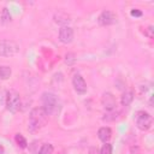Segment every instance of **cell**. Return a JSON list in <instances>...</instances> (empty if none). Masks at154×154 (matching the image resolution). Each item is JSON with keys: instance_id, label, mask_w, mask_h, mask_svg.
<instances>
[{"instance_id": "cell-1", "label": "cell", "mask_w": 154, "mask_h": 154, "mask_svg": "<svg viewBox=\"0 0 154 154\" xmlns=\"http://www.w3.org/2000/svg\"><path fill=\"white\" fill-rule=\"evenodd\" d=\"M42 109L45 111V113L47 116H54L57 113H59L60 111V101L58 99V96L53 93H43L42 97Z\"/></svg>"}, {"instance_id": "cell-2", "label": "cell", "mask_w": 154, "mask_h": 154, "mask_svg": "<svg viewBox=\"0 0 154 154\" xmlns=\"http://www.w3.org/2000/svg\"><path fill=\"white\" fill-rule=\"evenodd\" d=\"M47 114L45 113V111L41 108H34L31 112H30V116H29V131L31 132H35L37 130H40L41 128L45 126L46 122H47Z\"/></svg>"}, {"instance_id": "cell-3", "label": "cell", "mask_w": 154, "mask_h": 154, "mask_svg": "<svg viewBox=\"0 0 154 154\" xmlns=\"http://www.w3.org/2000/svg\"><path fill=\"white\" fill-rule=\"evenodd\" d=\"M19 52V46L12 40L0 41V57H13Z\"/></svg>"}, {"instance_id": "cell-4", "label": "cell", "mask_w": 154, "mask_h": 154, "mask_svg": "<svg viewBox=\"0 0 154 154\" xmlns=\"http://www.w3.org/2000/svg\"><path fill=\"white\" fill-rule=\"evenodd\" d=\"M7 111L16 113L20 108V96L16 90H8L6 93V101H5Z\"/></svg>"}, {"instance_id": "cell-5", "label": "cell", "mask_w": 154, "mask_h": 154, "mask_svg": "<svg viewBox=\"0 0 154 154\" xmlns=\"http://www.w3.org/2000/svg\"><path fill=\"white\" fill-rule=\"evenodd\" d=\"M153 124V117L144 111H140L136 114V126L141 131H147L152 128Z\"/></svg>"}, {"instance_id": "cell-6", "label": "cell", "mask_w": 154, "mask_h": 154, "mask_svg": "<svg viewBox=\"0 0 154 154\" xmlns=\"http://www.w3.org/2000/svg\"><path fill=\"white\" fill-rule=\"evenodd\" d=\"M97 23L101 25V26H108V25H113L117 23V16L114 12L112 11H108V10H105L102 11L99 17H97Z\"/></svg>"}, {"instance_id": "cell-7", "label": "cell", "mask_w": 154, "mask_h": 154, "mask_svg": "<svg viewBox=\"0 0 154 154\" xmlns=\"http://www.w3.org/2000/svg\"><path fill=\"white\" fill-rule=\"evenodd\" d=\"M73 29L71 28V26H61V29L59 30V41L61 42V43H65V45H67V43H70V42H72V40H73Z\"/></svg>"}, {"instance_id": "cell-8", "label": "cell", "mask_w": 154, "mask_h": 154, "mask_svg": "<svg viewBox=\"0 0 154 154\" xmlns=\"http://www.w3.org/2000/svg\"><path fill=\"white\" fill-rule=\"evenodd\" d=\"M72 85L75 88V90L78 93V94H85L87 93V83L84 81V78L79 75V73H76L73 77H72Z\"/></svg>"}, {"instance_id": "cell-9", "label": "cell", "mask_w": 154, "mask_h": 154, "mask_svg": "<svg viewBox=\"0 0 154 154\" xmlns=\"http://www.w3.org/2000/svg\"><path fill=\"white\" fill-rule=\"evenodd\" d=\"M102 106L107 112H112L116 108V99L111 93H105L101 99Z\"/></svg>"}, {"instance_id": "cell-10", "label": "cell", "mask_w": 154, "mask_h": 154, "mask_svg": "<svg viewBox=\"0 0 154 154\" xmlns=\"http://www.w3.org/2000/svg\"><path fill=\"white\" fill-rule=\"evenodd\" d=\"M97 137H99V140L101 142L107 143L111 140V137H112V130H111V128H108V126L100 128L99 131H97Z\"/></svg>"}, {"instance_id": "cell-11", "label": "cell", "mask_w": 154, "mask_h": 154, "mask_svg": "<svg viewBox=\"0 0 154 154\" xmlns=\"http://www.w3.org/2000/svg\"><path fill=\"white\" fill-rule=\"evenodd\" d=\"M132 100H134V93L132 91H125L123 95H122V97H120V103L123 105V106H130V103L132 102Z\"/></svg>"}, {"instance_id": "cell-12", "label": "cell", "mask_w": 154, "mask_h": 154, "mask_svg": "<svg viewBox=\"0 0 154 154\" xmlns=\"http://www.w3.org/2000/svg\"><path fill=\"white\" fill-rule=\"evenodd\" d=\"M14 141H16V143H17L22 149H25V148L28 147V142H26L25 137H24L22 134H16V136H14Z\"/></svg>"}, {"instance_id": "cell-13", "label": "cell", "mask_w": 154, "mask_h": 154, "mask_svg": "<svg viewBox=\"0 0 154 154\" xmlns=\"http://www.w3.org/2000/svg\"><path fill=\"white\" fill-rule=\"evenodd\" d=\"M11 73H12L11 67H8V66H0V79H2V81L8 79Z\"/></svg>"}, {"instance_id": "cell-14", "label": "cell", "mask_w": 154, "mask_h": 154, "mask_svg": "<svg viewBox=\"0 0 154 154\" xmlns=\"http://www.w3.org/2000/svg\"><path fill=\"white\" fill-rule=\"evenodd\" d=\"M11 20H12V16H11L8 8L7 7H4L2 8V12H1V23L2 24H7Z\"/></svg>"}, {"instance_id": "cell-15", "label": "cell", "mask_w": 154, "mask_h": 154, "mask_svg": "<svg viewBox=\"0 0 154 154\" xmlns=\"http://www.w3.org/2000/svg\"><path fill=\"white\" fill-rule=\"evenodd\" d=\"M53 150H54V148L51 143H43L37 154H53Z\"/></svg>"}, {"instance_id": "cell-16", "label": "cell", "mask_w": 154, "mask_h": 154, "mask_svg": "<svg viewBox=\"0 0 154 154\" xmlns=\"http://www.w3.org/2000/svg\"><path fill=\"white\" fill-rule=\"evenodd\" d=\"M112 144H109L108 142L107 143H105L102 147H101V149H100V154H112Z\"/></svg>"}, {"instance_id": "cell-17", "label": "cell", "mask_w": 154, "mask_h": 154, "mask_svg": "<svg viewBox=\"0 0 154 154\" xmlns=\"http://www.w3.org/2000/svg\"><path fill=\"white\" fill-rule=\"evenodd\" d=\"M75 61H76L75 54H73V53H67L66 57H65V63H66L67 65H72Z\"/></svg>"}, {"instance_id": "cell-18", "label": "cell", "mask_w": 154, "mask_h": 154, "mask_svg": "<svg viewBox=\"0 0 154 154\" xmlns=\"http://www.w3.org/2000/svg\"><path fill=\"white\" fill-rule=\"evenodd\" d=\"M130 14H131L132 17H141L143 13H142V11H140V10H137V8H134V10H131Z\"/></svg>"}, {"instance_id": "cell-19", "label": "cell", "mask_w": 154, "mask_h": 154, "mask_svg": "<svg viewBox=\"0 0 154 154\" xmlns=\"http://www.w3.org/2000/svg\"><path fill=\"white\" fill-rule=\"evenodd\" d=\"M4 152H5V149H4V147L0 144V154H4Z\"/></svg>"}]
</instances>
